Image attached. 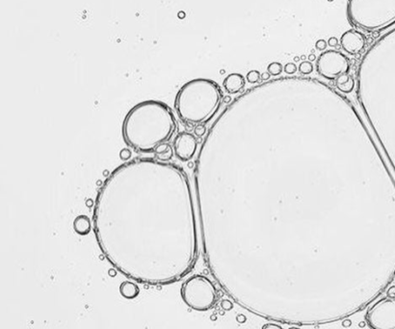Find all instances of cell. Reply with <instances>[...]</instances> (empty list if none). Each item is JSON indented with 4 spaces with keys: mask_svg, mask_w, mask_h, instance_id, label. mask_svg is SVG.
<instances>
[{
    "mask_svg": "<svg viewBox=\"0 0 395 329\" xmlns=\"http://www.w3.org/2000/svg\"><path fill=\"white\" fill-rule=\"evenodd\" d=\"M297 69L298 68L294 63H287L284 67V71L288 75H294L297 72Z\"/></svg>",
    "mask_w": 395,
    "mask_h": 329,
    "instance_id": "19",
    "label": "cell"
},
{
    "mask_svg": "<svg viewBox=\"0 0 395 329\" xmlns=\"http://www.w3.org/2000/svg\"><path fill=\"white\" fill-rule=\"evenodd\" d=\"M74 230L79 235H88L92 230L91 219L85 215L77 216L74 220Z\"/></svg>",
    "mask_w": 395,
    "mask_h": 329,
    "instance_id": "11",
    "label": "cell"
},
{
    "mask_svg": "<svg viewBox=\"0 0 395 329\" xmlns=\"http://www.w3.org/2000/svg\"><path fill=\"white\" fill-rule=\"evenodd\" d=\"M206 126L205 124H199V125H195L194 127V134L197 137H202L205 133H206Z\"/></svg>",
    "mask_w": 395,
    "mask_h": 329,
    "instance_id": "17",
    "label": "cell"
},
{
    "mask_svg": "<svg viewBox=\"0 0 395 329\" xmlns=\"http://www.w3.org/2000/svg\"><path fill=\"white\" fill-rule=\"evenodd\" d=\"M346 16L357 29L387 30L395 24V0H347Z\"/></svg>",
    "mask_w": 395,
    "mask_h": 329,
    "instance_id": "3",
    "label": "cell"
},
{
    "mask_svg": "<svg viewBox=\"0 0 395 329\" xmlns=\"http://www.w3.org/2000/svg\"><path fill=\"white\" fill-rule=\"evenodd\" d=\"M120 294L126 299H134L140 295V288L136 283L123 281L120 285Z\"/></svg>",
    "mask_w": 395,
    "mask_h": 329,
    "instance_id": "13",
    "label": "cell"
},
{
    "mask_svg": "<svg viewBox=\"0 0 395 329\" xmlns=\"http://www.w3.org/2000/svg\"><path fill=\"white\" fill-rule=\"evenodd\" d=\"M315 59H316V56L314 55V54H310V55H308V60L309 61H315Z\"/></svg>",
    "mask_w": 395,
    "mask_h": 329,
    "instance_id": "27",
    "label": "cell"
},
{
    "mask_svg": "<svg viewBox=\"0 0 395 329\" xmlns=\"http://www.w3.org/2000/svg\"><path fill=\"white\" fill-rule=\"evenodd\" d=\"M178 129V120L167 104L148 100L135 105L124 116L122 139L138 153L151 154L159 145L171 141Z\"/></svg>",
    "mask_w": 395,
    "mask_h": 329,
    "instance_id": "1",
    "label": "cell"
},
{
    "mask_svg": "<svg viewBox=\"0 0 395 329\" xmlns=\"http://www.w3.org/2000/svg\"><path fill=\"white\" fill-rule=\"evenodd\" d=\"M372 329H395V298L386 297L370 306L365 316Z\"/></svg>",
    "mask_w": 395,
    "mask_h": 329,
    "instance_id": "6",
    "label": "cell"
},
{
    "mask_svg": "<svg viewBox=\"0 0 395 329\" xmlns=\"http://www.w3.org/2000/svg\"><path fill=\"white\" fill-rule=\"evenodd\" d=\"M231 102V98H230V96H224V98H223V103H225V104H229Z\"/></svg>",
    "mask_w": 395,
    "mask_h": 329,
    "instance_id": "26",
    "label": "cell"
},
{
    "mask_svg": "<svg viewBox=\"0 0 395 329\" xmlns=\"http://www.w3.org/2000/svg\"><path fill=\"white\" fill-rule=\"evenodd\" d=\"M329 1H333V0H329Z\"/></svg>",
    "mask_w": 395,
    "mask_h": 329,
    "instance_id": "28",
    "label": "cell"
},
{
    "mask_svg": "<svg viewBox=\"0 0 395 329\" xmlns=\"http://www.w3.org/2000/svg\"><path fill=\"white\" fill-rule=\"evenodd\" d=\"M267 72H269L272 77H279L284 72V66L280 62L270 63L267 67Z\"/></svg>",
    "mask_w": 395,
    "mask_h": 329,
    "instance_id": "14",
    "label": "cell"
},
{
    "mask_svg": "<svg viewBox=\"0 0 395 329\" xmlns=\"http://www.w3.org/2000/svg\"><path fill=\"white\" fill-rule=\"evenodd\" d=\"M260 73H259V71H257V70H253V71H250L248 74H247V76H246V79H247V81L249 82V83H251V84H256V83H259V81L261 80L260 79Z\"/></svg>",
    "mask_w": 395,
    "mask_h": 329,
    "instance_id": "16",
    "label": "cell"
},
{
    "mask_svg": "<svg viewBox=\"0 0 395 329\" xmlns=\"http://www.w3.org/2000/svg\"><path fill=\"white\" fill-rule=\"evenodd\" d=\"M328 46H330L331 47H335L338 46V39L336 38V37H331L329 40H328Z\"/></svg>",
    "mask_w": 395,
    "mask_h": 329,
    "instance_id": "22",
    "label": "cell"
},
{
    "mask_svg": "<svg viewBox=\"0 0 395 329\" xmlns=\"http://www.w3.org/2000/svg\"><path fill=\"white\" fill-rule=\"evenodd\" d=\"M119 157L123 161H127V160H129L132 157V151L130 149H128V148H123V149L121 150V152L119 154Z\"/></svg>",
    "mask_w": 395,
    "mask_h": 329,
    "instance_id": "18",
    "label": "cell"
},
{
    "mask_svg": "<svg viewBox=\"0 0 395 329\" xmlns=\"http://www.w3.org/2000/svg\"><path fill=\"white\" fill-rule=\"evenodd\" d=\"M197 136L193 133L182 131L177 134L173 142L175 156L182 161H189L195 157L198 150Z\"/></svg>",
    "mask_w": 395,
    "mask_h": 329,
    "instance_id": "7",
    "label": "cell"
},
{
    "mask_svg": "<svg viewBox=\"0 0 395 329\" xmlns=\"http://www.w3.org/2000/svg\"><path fill=\"white\" fill-rule=\"evenodd\" d=\"M335 88L342 94H350L356 87V80L350 74L344 75L334 80Z\"/></svg>",
    "mask_w": 395,
    "mask_h": 329,
    "instance_id": "10",
    "label": "cell"
},
{
    "mask_svg": "<svg viewBox=\"0 0 395 329\" xmlns=\"http://www.w3.org/2000/svg\"><path fill=\"white\" fill-rule=\"evenodd\" d=\"M236 321H237L238 323H240V324H244V323L247 321V318H246V316L243 315V314H240V315H238V316L236 317Z\"/></svg>",
    "mask_w": 395,
    "mask_h": 329,
    "instance_id": "25",
    "label": "cell"
},
{
    "mask_svg": "<svg viewBox=\"0 0 395 329\" xmlns=\"http://www.w3.org/2000/svg\"><path fill=\"white\" fill-rule=\"evenodd\" d=\"M154 155H155V158L158 161H162V162H166L171 160L174 156H175V151H174V147L173 145L169 144V142L163 143L161 145H159L155 151H154Z\"/></svg>",
    "mask_w": 395,
    "mask_h": 329,
    "instance_id": "12",
    "label": "cell"
},
{
    "mask_svg": "<svg viewBox=\"0 0 395 329\" xmlns=\"http://www.w3.org/2000/svg\"><path fill=\"white\" fill-rule=\"evenodd\" d=\"M221 307L225 311H229V310H231L233 308V303L230 301V299L225 298V299H223L221 301Z\"/></svg>",
    "mask_w": 395,
    "mask_h": 329,
    "instance_id": "20",
    "label": "cell"
},
{
    "mask_svg": "<svg viewBox=\"0 0 395 329\" xmlns=\"http://www.w3.org/2000/svg\"><path fill=\"white\" fill-rule=\"evenodd\" d=\"M339 42L343 50L353 56L363 54L367 47L366 36L363 32L356 29H350L344 32L341 35Z\"/></svg>",
    "mask_w": 395,
    "mask_h": 329,
    "instance_id": "8",
    "label": "cell"
},
{
    "mask_svg": "<svg viewBox=\"0 0 395 329\" xmlns=\"http://www.w3.org/2000/svg\"><path fill=\"white\" fill-rule=\"evenodd\" d=\"M223 87L228 94H241L246 87V79L241 74H230L224 79Z\"/></svg>",
    "mask_w": 395,
    "mask_h": 329,
    "instance_id": "9",
    "label": "cell"
},
{
    "mask_svg": "<svg viewBox=\"0 0 395 329\" xmlns=\"http://www.w3.org/2000/svg\"><path fill=\"white\" fill-rule=\"evenodd\" d=\"M313 70H314V66L309 60L300 63L298 67V72H300V74L303 76L310 75L313 72Z\"/></svg>",
    "mask_w": 395,
    "mask_h": 329,
    "instance_id": "15",
    "label": "cell"
},
{
    "mask_svg": "<svg viewBox=\"0 0 395 329\" xmlns=\"http://www.w3.org/2000/svg\"><path fill=\"white\" fill-rule=\"evenodd\" d=\"M387 296L391 298H395V286L390 287V289L387 291Z\"/></svg>",
    "mask_w": 395,
    "mask_h": 329,
    "instance_id": "23",
    "label": "cell"
},
{
    "mask_svg": "<svg viewBox=\"0 0 395 329\" xmlns=\"http://www.w3.org/2000/svg\"><path fill=\"white\" fill-rule=\"evenodd\" d=\"M350 59L337 50H326L316 60V72L321 78L334 81L335 79L350 74Z\"/></svg>",
    "mask_w": 395,
    "mask_h": 329,
    "instance_id": "5",
    "label": "cell"
},
{
    "mask_svg": "<svg viewBox=\"0 0 395 329\" xmlns=\"http://www.w3.org/2000/svg\"><path fill=\"white\" fill-rule=\"evenodd\" d=\"M221 86L212 79H194L180 88L175 98V110L184 124H207L221 109L223 103Z\"/></svg>",
    "mask_w": 395,
    "mask_h": 329,
    "instance_id": "2",
    "label": "cell"
},
{
    "mask_svg": "<svg viewBox=\"0 0 395 329\" xmlns=\"http://www.w3.org/2000/svg\"><path fill=\"white\" fill-rule=\"evenodd\" d=\"M181 296L189 308L198 312L212 309L220 299V293L214 283L200 274H195L183 283Z\"/></svg>",
    "mask_w": 395,
    "mask_h": 329,
    "instance_id": "4",
    "label": "cell"
},
{
    "mask_svg": "<svg viewBox=\"0 0 395 329\" xmlns=\"http://www.w3.org/2000/svg\"><path fill=\"white\" fill-rule=\"evenodd\" d=\"M327 46H328V43L323 39H320L315 43V47L320 51H324L327 48Z\"/></svg>",
    "mask_w": 395,
    "mask_h": 329,
    "instance_id": "21",
    "label": "cell"
},
{
    "mask_svg": "<svg viewBox=\"0 0 395 329\" xmlns=\"http://www.w3.org/2000/svg\"><path fill=\"white\" fill-rule=\"evenodd\" d=\"M271 75L269 74V72H264V73H262L261 75H260V79L261 80H263V81H267V80H269V79H271Z\"/></svg>",
    "mask_w": 395,
    "mask_h": 329,
    "instance_id": "24",
    "label": "cell"
}]
</instances>
